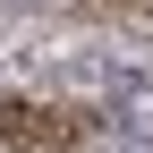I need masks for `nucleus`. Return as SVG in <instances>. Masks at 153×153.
I'll return each mask as SVG.
<instances>
[{"label":"nucleus","mask_w":153,"mask_h":153,"mask_svg":"<svg viewBox=\"0 0 153 153\" xmlns=\"http://www.w3.org/2000/svg\"><path fill=\"white\" fill-rule=\"evenodd\" d=\"M85 119L68 111H34V102H0V136H76Z\"/></svg>","instance_id":"f257e3e1"},{"label":"nucleus","mask_w":153,"mask_h":153,"mask_svg":"<svg viewBox=\"0 0 153 153\" xmlns=\"http://www.w3.org/2000/svg\"><path fill=\"white\" fill-rule=\"evenodd\" d=\"M136 9H145V17H153V0H136Z\"/></svg>","instance_id":"f03ea898"}]
</instances>
